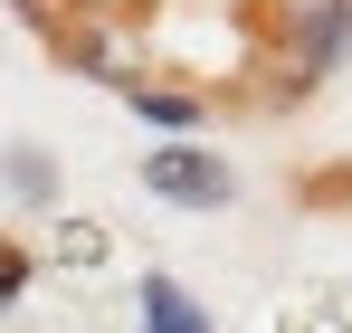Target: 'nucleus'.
<instances>
[{
  "mask_svg": "<svg viewBox=\"0 0 352 333\" xmlns=\"http://www.w3.org/2000/svg\"><path fill=\"white\" fill-rule=\"evenodd\" d=\"M143 191L172 200V210H229L238 171L219 162V153H200V143H162V153H143Z\"/></svg>",
  "mask_w": 352,
  "mask_h": 333,
  "instance_id": "f257e3e1",
  "label": "nucleus"
},
{
  "mask_svg": "<svg viewBox=\"0 0 352 333\" xmlns=\"http://www.w3.org/2000/svg\"><path fill=\"white\" fill-rule=\"evenodd\" d=\"M124 105L143 114V124H162V133H200V96H181V86H124Z\"/></svg>",
  "mask_w": 352,
  "mask_h": 333,
  "instance_id": "f03ea898",
  "label": "nucleus"
},
{
  "mask_svg": "<svg viewBox=\"0 0 352 333\" xmlns=\"http://www.w3.org/2000/svg\"><path fill=\"white\" fill-rule=\"evenodd\" d=\"M143 333H210V314H200L172 277H143Z\"/></svg>",
  "mask_w": 352,
  "mask_h": 333,
  "instance_id": "7ed1b4c3",
  "label": "nucleus"
},
{
  "mask_svg": "<svg viewBox=\"0 0 352 333\" xmlns=\"http://www.w3.org/2000/svg\"><path fill=\"white\" fill-rule=\"evenodd\" d=\"M0 181H10L29 210H38V200H58V162H48L38 143H10V153H0Z\"/></svg>",
  "mask_w": 352,
  "mask_h": 333,
  "instance_id": "20e7f679",
  "label": "nucleus"
},
{
  "mask_svg": "<svg viewBox=\"0 0 352 333\" xmlns=\"http://www.w3.org/2000/svg\"><path fill=\"white\" fill-rule=\"evenodd\" d=\"M10 10H19L29 29H48V39H76V10H86V0H10Z\"/></svg>",
  "mask_w": 352,
  "mask_h": 333,
  "instance_id": "39448f33",
  "label": "nucleus"
},
{
  "mask_svg": "<svg viewBox=\"0 0 352 333\" xmlns=\"http://www.w3.org/2000/svg\"><path fill=\"white\" fill-rule=\"evenodd\" d=\"M19 295H29V257H19V248H10V238H0V314H10V305H19Z\"/></svg>",
  "mask_w": 352,
  "mask_h": 333,
  "instance_id": "423d86ee",
  "label": "nucleus"
},
{
  "mask_svg": "<svg viewBox=\"0 0 352 333\" xmlns=\"http://www.w3.org/2000/svg\"><path fill=\"white\" fill-rule=\"evenodd\" d=\"M58 248L76 257V267H96V257H105V228H96V219H67V238H58Z\"/></svg>",
  "mask_w": 352,
  "mask_h": 333,
  "instance_id": "0eeeda50",
  "label": "nucleus"
}]
</instances>
